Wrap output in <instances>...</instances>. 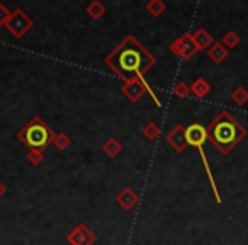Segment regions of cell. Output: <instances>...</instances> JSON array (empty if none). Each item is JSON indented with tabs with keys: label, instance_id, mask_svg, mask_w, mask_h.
Instances as JSON below:
<instances>
[{
	"label": "cell",
	"instance_id": "7402d4cb",
	"mask_svg": "<svg viewBox=\"0 0 248 245\" xmlns=\"http://www.w3.org/2000/svg\"><path fill=\"white\" fill-rule=\"evenodd\" d=\"M26 160H28L31 165H39L45 160V152L43 150H29L28 155H26Z\"/></svg>",
	"mask_w": 248,
	"mask_h": 245
},
{
	"label": "cell",
	"instance_id": "ac0fdd59",
	"mask_svg": "<svg viewBox=\"0 0 248 245\" xmlns=\"http://www.w3.org/2000/svg\"><path fill=\"white\" fill-rule=\"evenodd\" d=\"M231 100H233L236 106H245V104L248 102V89H245V87H236V89L231 92Z\"/></svg>",
	"mask_w": 248,
	"mask_h": 245
},
{
	"label": "cell",
	"instance_id": "7a4b0ae2",
	"mask_svg": "<svg viewBox=\"0 0 248 245\" xmlns=\"http://www.w3.org/2000/svg\"><path fill=\"white\" fill-rule=\"evenodd\" d=\"M207 140L219 150V153L228 155L233 152V148L247 136V130L231 116L228 111H223L219 116L213 119L206 128Z\"/></svg>",
	"mask_w": 248,
	"mask_h": 245
},
{
	"label": "cell",
	"instance_id": "ffe728a7",
	"mask_svg": "<svg viewBox=\"0 0 248 245\" xmlns=\"http://www.w3.org/2000/svg\"><path fill=\"white\" fill-rule=\"evenodd\" d=\"M53 145L58 150H66L72 145V138H70L66 133H56V138H55V142H53Z\"/></svg>",
	"mask_w": 248,
	"mask_h": 245
},
{
	"label": "cell",
	"instance_id": "6da1fadb",
	"mask_svg": "<svg viewBox=\"0 0 248 245\" xmlns=\"http://www.w3.org/2000/svg\"><path fill=\"white\" fill-rule=\"evenodd\" d=\"M104 63L124 82H131L145 79L146 73L156 65V56L129 34L104 58Z\"/></svg>",
	"mask_w": 248,
	"mask_h": 245
},
{
	"label": "cell",
	"instance_id": "3957f363",
	"mask_svg": "<svg viewBox=\"0 0 248 245\" xmlns=\"http://www.w3.org/2000/svg\"><path fill=\"white\" fill-rule=\"evenodd\" d=\"M56 138V131L49 128L43 117L34 116L28 125L17 133V140L29 150H43L45 152Z\"/></svg>",
	"mask_w": 248,
	"mask_h": 245
},
{
	"label": "cell",
	"instance_id": "9a60e30c",
	"mask_svg": "<svg viewBox=\"0 0 248 245\" xmlns=\"http://www.w3.org/2000/svg\"><path fill=\"white\" fill-rule=\"evenodd\" d=\"M102 150H104V153L109 157V159H116V157L119 155L121 152H123V145H121V142L117 138H114V136H109V138L104 142Z\"/></svg>",
	"mask_w": 248,
	"mask_h": 245
},
{
	"label": "cell",
	"instance_id": "277c9868",
	"mask_svg": "<svg viewBox=\"0 0 248 245\" xmlns=\"http://www.w3.org/2000/svg\"><path fill=\"white\" fill-rule=\"evenodd\" d=\"M186 138H187V143L190 147H196L197 152L201 155V162H202L204 169H206V174H207V180H209V186L213 189V194H214V199H216L217 204L223 203V197L219 194V189H217V184H216V179H214V174L209 167V160H207V155L204 152V143L207 140V131L201 123H192L190 126H186Z\"/></svg>",
	"mask_w": 248,
	"mask_h": 245
},
{
	"label": "cell",
	"instance_id": "2e32d148",
	"mask_svg": "<svg viewBox=\"0 0 248 245\" xmlns=\"http://www.w3.org/2000/svg\"><path fill=\"white\" fill-rule=\"evenodd\" d=\"M145 9L152 17H160L167 11V5L163 0H150V2H146Z\"/></svg>",
	"mask_w": 248,
	"mask_h": 245
},
{
	"label": "cell",
	"instance_id": "5bb4252c",
	"mask_svg": "<svg viewBox=\"0 0 248 245\" xmlns=\"http://www.w3.org/2000/svg\"><path fill=\"white\" fill-rule=\"evenodd\" d=\"M85 12L89 14L90 19H93V21H99V19L104 17V14L107 12L106 5L100 2V0H92V2H89L85 7Z\"/></svg>",
	"mask_w": 248,
	"mask_h": 245
},
{
	"label": "cell",
	"instance_id": "d4e9b609",
	"mask_svg": "<svg viewBox=\"0 0 248 245\" xmlns=\"http://www.w3.org/2000/svg\"><path fill=\"white\" fill-rule=\"evenodd\" d=\"M206 245H207V244H206Z\"/></svg>",
	"mask_w": 248,
	"mask_h": 245
},
{
	"label": "cell",
	"instance_id": "d6986e66",
	"mask_svg": "<svg viewBox=\"0 0 248 245\" xmlns=\"http://www.w3.org/2000/svg\"><path fill=\"white\" fill-rule=\"evenodd\" d=\"M240 36H238V33H234V31H228L226 34L223 36V39H221V45L223 46H226L228 49H233V48H236L238 45H240Z\"/></svg>",
	"mask_w": 248,
	"mask_h": 245
},
{
	"label": "cell",
	"instance_id": "9c48e42d",
	"mask_svg": "<svg viewBox=\"0 0 248 245\" xmlns=\"http://www.w3.org/2000/svg\"><path fill=\"white\" fill-rule=\"evenodd\" d=\"M165 138H167V143H169L177 153H184L187 147H189L187 138H186V126H182V125L173 126V128L167 133Z\"/></svg>",
	"mask_w": 248,
	"mask_h": 245
},
{
	"label": "cell",
	"instance_id": "cb8c5ba5",
	"mask_svg": "<svg viewBox=\"0 0 248 245\" xmlns=\"http://www.w3.org/2000/svg\"><path fill=\"white\" fill-rule=\"evenodd\" d=\"M4 194H5V186L2 182H0V197L4 196Z\"/></svg>",
	"mask_w": 248,
	"mask_h": 245
},
{
	"label": "cell",
	"instance_id": "5b68a950",
	"mask_svg": "<svg viewBox=\"0 0 248 245\" xmlns=\"http://www.w3.org/2000/svg\"><path fill=\"white\" fill-rule=\"evenodd\" d=\"M32 26H34L32 17L29 14H26L24 9L19 7V9H16V11L11 12V17H9L5 28H7V31L11 33L14 38L21 39L22 36L29 31V29H32Z\"/></svg>",
	"mask_w": 248,
	"mask_h": 245
},
{
	"label": "cell",
	"instance_id": "8992f818",
	"mask_svg": "<svg viewBox=\"0 0 248 245\" xmlns=\"http://www.w3.org/2000/svg\"><path fill=\"white\" fill-rule=\"evenodd\" d=\"M169 49L173 53L175 56L184 60H190L194 55H197V46L192 39V33H184L182 36H179L177 39H173L169 45Z\"/></svg>",
	"mask_w": 248,
	"mask_h": 245
},
{
	"label": "cell",
	"instance_id": "8fae6325",
	"mask_svg": "<svg viewBox=\"0 0 248 245\" xmlns=\"http://www.w3.org/2000/svg\"><path fill=\"white\" fill-rule=\"evenodd\" d=\"M192 39H194V43H196L199 51H207L214 43V38L211 36V33H207L204 28L196 29V31L192 33Z\"/></svg>",
	"mask_w": 248,
	"mask_h": 245
},
{
	"label": "cell",
	"instance_id": "7c38bea8",
	"mask_svg": "<svg viewBox=\"0 0 248 245\" xmlns=\"http://www.w3.org/2000/svg\"><path fill=\"white\" fill-rule=\"evenodd\" d=\"M211 90H213L211 83L207 82L206 79H202V77L196 79L192 85H190V94H192L194 97H197V99H204V97H207L211 94Z\"/></svg>",
	"mask_w": 248,
	"mask_h": 245
},
{
	"label": "cell",
	"instance_id": "603a6c76",
	"mask_svg": "<svg viewBox=\"0 0 248 245\" xmlns=\"http://www.w3.org/2000/svg\"><path fill=\"white\" fill-rule=\"evenodd\" d=\"M9 17H11V11H9V9L0 2V28H5Z\"/></svg>",
	"mask_w": 248,
	"mask_h": 245
},
{
	"label": "cell",
	"instance_id": "4fadbf2b",
	"mask_svg": "<svg viewBox=\"0 0 248 245\" xmlns=\"http://www.w3.org/2000/svg\"><path fill=\"white\" fill-rule=\"evenodd\" d=\"M207 56H209L214 63H223L224 60L230 56V49L221 45V43H213V46L207 49Z\"/></svg>",
	"mask_w": 248,
	"mask_h": 245
},
{
	"label": "cell",
	"instance_id": "52a82bcc",
	"mask_svg": "<svg viewBox=\"0 0 248 245\" xmlns=\"http://www.w3.org/2000/svg\"><path fill=\"white\" fill-rule=\"evenodd\" d=\"M97 240L95 233L92 231V228L85 223H80L66 235V242L70 245H93Z\"/></svg>",
	"mask_w": 248,
	"mask_h": 245
},
{
	"label": "cell",
	"instance_id": "44dd1931",
	"mask_svg": "<svg viewBox=\"0 0 248 245\" xmlns=\"http://www.w3.org/2000/svg\"><path fill=\"white\" fill-rule=\"evenodd\" d=\"M173 96L179 97V99H186V97L190 96V85H187L186 82H177L175 87H173Z\"/></svg>",
	"mask_w": 248,
	"mask_h": 245
},
{
	"label": "cell",
	"instance_id": "e0dca14e",
	"mask_svg": "<svg viewBox=\"0 0 248 245\" xmlns=\"http://www.w3.org/2000/svg\"><path fill=\"white\" fill-rule=\"evenodd\" d=\"M141 133L146 140L155 142V140L160 136V133H162V130H160V126L156 125V123H146V125L141 128Z\"/></svg>",
	"mask_w": 248,
	"mask_h": 245
},
{
	"label": "cell",
	"instance_id": "30bf717a",
	"mask_svg": "<svg viewBox=\"0 0 248 245\" xmlns=\"http://www.w3.org/2000/svg\"><path fill=\"white\" fill-rule=\"evenodd\" d=\"M138 201H140V194L136 193L133 187H129V186L123 187V189H121L119 193L116 194L117 206H119L121 210H124V211L133 210V208L138 204Z\"/></svg>",
	"mask_w": 248,
	"mask_h": 245
},
{
	"label": "cell",
	"instance_id": "ba28073f",
	"mask_svg": "<svg viewBox=\"0 0 248 245\" xmlns=\"http://www.w3.org/2000/svg\"><path fill=\"white\" fill-rule=\"evenodd\" d=\"M148 85L145 79L131 80V82H124L121 87V94H123L126 99H129L131 102H138L145 94H148Z\"/></svg>",
	"mask_w": 248,
	"mask_h": 245
}]
</instances>
